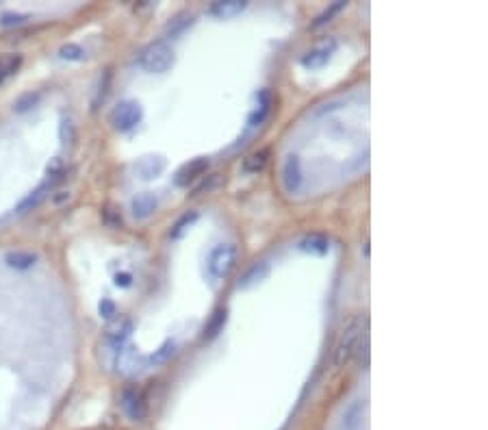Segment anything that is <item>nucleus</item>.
I'll use <instances>...</instances> for the list:
<instances>
[{
  "label": "nucleus",
  "instance_id": "1",
  "mask_svg": "<svg viewBox=\"0 0 488 430\" xmlns=\"http://www.w3.org/2000/svg\"><path fill=\"white\" fill-rule=\"evenodd\" d=\"M361 337H363V320L356 318V320H351L343 328V332H341V337L336 341L334 359H332L334 361V367H345L351 361V357L356 355V350H359Z\"/></svg>",
  "mask_w": 488,
  "mask_h": 430
},
{
  "label": "nucleus",
  "instance_id": "2",
  "mask_svg": "<svg viewBox=\"0 0 488 430\" xmlns=\"http://www.w3.org/2000/svg\"><path fill=\"white\" fill-rule=\"evenodd\" d=\"M176 57L171 46H167L165 41H152L150 46L144 48V53L139 55V63L146 72L150 74H163L174 65Z\"/></svg>",
  "mask_w": 488,
  "mask_h": 430
},
{
  "label": "nucleus",
  "instance_id": "3",
  "mask_svg": "<svg viewBox=\"0 0 488 430\" xmlns=\"http://www.w3.org/2000/svg\"><path fill=\"white\" fill-rule=\"evenodd\" d=\"M237 256H239L237 246H233V243H221V246H217V248L211 252V256H208V274H211L215 280L226 278V276L235 270V266H237Z\"/></svg>",
  "mask_w": 488,
  "mask_h": 430
},
{
  "label": "nucleus",
  "instance_id": "4",
  "mask_svg": "<svg viewBox=\"0 0 488 430\" xmlns=\"http://www.w3.org/2000/svg\"><path fill=\"white\" fill-rule=\"evenodd\" d=\"M142 115H144V111H142V105H139V103H135V100H124V103H120V105L113 109V113H111V124H113L115 131L126 133V131H130V128H135V126L142 122Z\"/></svg>",
  "mask_w": 488,
  "mask_h": 430
},
{
  "label": "nucleus",
  "instance_id": "5",
  "mask_svg": "<svg viewBox=\"0 0 488 430\" xmlns=\"http://www.w3.org/2000/svg\"><path fill=\"white\" fill-rule=\"evenodd\" d=\"M336 39L334 37H326L322 44H317L315 48H310L304 57H302V65L304 68H310V70H315V68H322L330 61V57L334 55L336 51Z\"/></svg>",
  "mask_w": 488,
  "mask_h": 430
},
{
  "label": "nucleus",
  "instance_id": "6",
  "mask_svg": "<svg viewBox=\"0 0 488 430\" xmlns=\"http://www.w3.org/2000/svg\"><path fill=\"white\" fill-rule=\"evenodd\" d=\"M132 332V322L128 318H122L117 322H113L107 330H105V346L111 348L113 352H120L124 348L126 339Z\"/></svg>",
  "mask_w": 488,
  "mask_h": 430
},
{
  "label": "nucleus",
  "instance_id": "7",
  "mask_svg": "<svg viewBox=\"0 0 488 430\" xmlns=\"http://www.w3.org/2000/svg\"><path fill=\"white\" fill-rule=\"evenodd\" d=\"M208 159H204V157H198V159H193V161H189L187 165H183L179 172H176V185L179 187H189L191 183H196L198 179H202L204 174H206V169H208Z\"/></svg>",
  "mask_w": 488,
  "mask_h": 430
},
{
  "label": "nucleus",
  "instance_id": "8",
  "mask_svg": "<svg viewBox=\"0 0 488 430\" xmlns=\"http://www.w3.org/2000/svg\"><path fill=\"white\" fill-rule=\"evenodd\" d=\"M304 181V172H302V163L295 154L287 157L285 165H282V185L289 194H295L302 187Z\"/></svg>",
  "mask_w": 488,
  "mask_h": 430
},
{
  "label": "nucleus",
  "instance_id": "9",
  "mask_svg": "<svg viewBox=\"0 0 488 430\" xmlns=\"http://www.w3.org/2000/svg\"><path fill=\"white\" fill-rule=\"evenodd\" d=\"M135 169H137V174H139V179H144V181H152V179H157L161 172L165 169V159L163 157H146V159H142L137 165H135Z\"/></svg>",
  "mask_w": 488,
  "mask_h": 430
},
{
  "label": "nucleus",
  "instance_id": "10",
  "mask_svg": "<svg viewBox=\"0 0 488 430\" xmlns=\"http://www.w3.org/2000/svg\"><path fill=\"white\" fill-rule=\"evenodd\" d=\"M130 209H132V215H135L137 220L150 218V215L154 213V209H157V198H154L150 192H144V194H139V196L132 198Z\"/></svg>",
  "mask_w": 488,
  "mask_h": 430
},
{
  "label": "nucleus",
  "instance_id": "11",
  "mask_svg": "<svg viewBox=\"0 0 488 430\" xmlns=\"http://www.w3.org/2000/svg\"><path fill=\"white\" fill-rule=\"evenodd\" d=\"M124 409L128 411V415L132 419H144L146 415V402H144V396L135 389H126L124 392Z\"/></svg>",
  "mask_w": 488,
  "mask_h": 430
},
{
  "label": "nucleus",
  "instance_id": "12",
  "mask_svg": "<svg viewBox=\"0 0 488 430\" xmlns=\"http://www.w3.org/2000/svg\"><path fill=\"white\" fill-rule=\"evenodd\" d=\"M248 7L245 0H221V3H215L211 7V14L219 20H226V18H235L237 14H241Z\"/></svg>",
  "mask_w": 488,
  "mask_h": 430
},
{
  "label": "nucleus",
  "instance_id": "13",
  "mask_svg": "<svg viewBox=\"0 0 488 430\" xmlns=\"http://www.w3.org/2000/svg\"><path fill=\"white\" fill-rule=\"evenodd\" d=\"M299 250L310 254H326L330 250V239L322 233H310L299 241Z\"/></svg>",
  "mask_w": 488,
  "mask_h": 430
},
{
  "label": "nucleus",
  "instance_id": "14",
  "mask_svg": "<svg viewBox=\"0 0 488 430\" xmlns=\"http://www.w3.org/2000/svg\"><path fill=\"white\" fill-rule=\"evenodd\" d=\"M5 263L14 270H31L37 263V254L26 252V250H14V252H7Z\"/></svg>",
  "mask_w": 488,
  "mask_h": 430
},
{
  "label": "nucleus",
  "instance_id": "15",
  "mask_svg": "<svg viewBox=\"0 0 488 430\" xmlns=\"http://www.w3.org/2000/svg\"><path fill=\"white\" fill-rule=\"evenodd\" d=\"M267 276H270V263H267V261H258V263H254V266L243 274V278L239 280V287L248 289V287H252V285L265 280Z\"/></svg>",
  "mask_w": 488,
  "mask_h": 430
},
{
  "label": "nucleus",
  "instance_id": "16",
  "mask_svg": "<svg viewBox=\"0 0 488 430\" xmlns=\"http://www.w3.org/2000/svg\"><path fill=\"white\" fill-rule=\"evenodd\" d=\"M226 320H228V311H226V309H217V311L213 313V318L208 320V324L204 326V335H202V339H206V341L215 339L221 330H224Z\"/></svg>",
  "mask_w": 488,
  "mask_h": 430
},
{
  "label": "nucleus",
  "instance_id": "17",
  "mask_svg": "<svg viewBox=\"0 0 488 430\" xmlns=\"http://www.w3.org/2000/svg\"><path fill=\"white\" fill-rule=\"evenodd\" d=\"M272 94L267 92V90H265V92H260L258 94V109L254 111V115L250 117V122L256 126V124H260L265 117H267V113H270V109H272Z\"/></svg>",
  "mask_w": 488,
  "mask_h": 430
},
{
  "label": "nucleus",
  "instance_id": "18",
  "mask_svg": "<svg viewBox=\"0 0 488 430\" xmlns=\"http://www.w3.org/2000/svg\"><path fill=\"white\" fill-rule=\"evenodd\" d=\"M48 187H53L51 183H46V185H41L39 189H35L33 194H28L22 202H20V206H18V213H28L31 209H35L41 200H43V196H46V192H48Z\"/></svg>",
  "mask_w": 488,
  "mask_h": 430
},
{
  "label": "nucleus",
  "instance_id": "19",
  "mask_svg": "<svg viewBox=\"0 0 488 430\" xmlns=\"http://www.w3.org/2000/svg\"><path fill=\"white\" fill-rule=\"evenodd\" d=\"M196 220H198V211H189V213H185L183 218L171 226L169 237H171V239H179V237H183Z\"/></svg>",
  "mask_w": 488,
  "mask_h": 430
},
{
  "label": "nucleus",
  "instance_id": "20",
  "mask_svg": "<svg viewBox=\"0 0 488 430\" xmlns=\"http://www.w3.org/2000/svg\"><path fill=\"white\" fill-rule=\"evenodd\" d=\"M22 65V55H5L0 57V74H3L5 78H9L11 74H16Z\"/></svg>",
  "mask_w": 488,
  "mask_h": 430
},
{
  "label": "nucleus",
  "instance_id": "21",
  "mask_svg": "<svg viewBox=\"0 0 488 430\" xmlns=\"http://www.w3.org/2000/svg\"><path fill=\"white\" fill-rule=\"evenodd\" d=\"M267 157H270L267 150H258V152L250 154V157L243 161V169H245V172H260V169L265 167V163H267Z\"/></svg>",
  "mask_w": 488,
  "mask_h": 430
},
{
  "label": "nucleus",
  "instance_id": "22",
  "mask_svg": "<svg viewBox=\"0 0 488 430\" xmlns=\"http://www.w3.org/2000/svg\"><path fill=\"white\" fill-rule=\"evenodd\" d=\"M345 7H347L345 0H336V3H332V5H330V7H328V9H326V11H324L317 20H315V24H313V26H322V24L330 22V20H332L339 11H343Z\"/></svg>",
  "mask_w": 488,
  "mask_h": 430
},
{
  "label": "nucleus",
  "instance_id": "23",
  "mask_svg": "<svg viewBox=\"0 0 488 430\" xmlns=\"http://www.w3.org/2000/svg\"><path fill=\"white\" fill-rule=\"evenodd\" d=\"M59 57L65 61H80V59H85V51L78 44H65V46H61Z\"/></svg>",
  "mask_w": 488,
  "mask_h": 430
},
{
  "label": "nucleus",
  "instance_id": "24",
  "mask_svg": "<svg viewBox=\"0 0 488 430\" xmlns=\"http://www.w3.org/2000/svg\"><path fill=\"white\" fill-rule=\"evenodd\" d=\"M39 103V94H33V92H28V94H24V96H20L18 100H16V105H14V111H18V113H24V111H28L31 107H35Z\"/></svg>",
  "mask_w": 488,
  "mask_h": 430
},
{
  "label": "nucleus",
  "instance_id": "25",
  "mask_svg": "<svg viewBox=\"0 0 488 430\" xmlns=\"http://www.w3.org/2000/svg\"><path fill=\"white\" fill-rule=\"evenodd\" d=\"M102 220H105V224L111 226V229H120V226H122V215H120L115 209H111V206L102 211Z\"/></svg>",
  "mask_w": 488,
  "mask_h": 430
},
{
  "label": "nucleus",
  "instance_id": "26",
  "mask_svg": "<svg viewBox=\"0 0 488 430\" xmlns=\"http://www.w3.org/2000/svg\"><path fill=\"white\" fill-rule=\"evenodd\" d=\"M171 352H174V343H171V341H167V343H163V348H161L157 355H152V357H150V361H152L154 365H157V363H163V361H165Z\"/></svg>",
  "mask_w": 488,
  "mask_h": 430
},
{
  "label": "nucleus",
  "instance_id": "27",
  "mask_svg": "<svg viewBox=\"0 0 488 430\" xmlns=\"http://www.w3.org/2000/svg\"><path fill=\"white\" fill-rule=\"evenodd\" d=\"M28 18L26 16H20V14H5L3 18H0V24L5 26H16V24H24Z\"/></svg>",
  "mask_w": 488,
  "mask_h": 430
},
{
  "label": "nucleus",
  "instance_id": "28",
  "mask_svg": "<svg viewBox=\"0 0 488 430\" xmlns=\"http://www.w3.org/2000/svg\"><path fill=\"white\" fill-rule=\"evenodd\" d=\"M98 309H100V315H102L105 320H111V318L115 315V305L111 303V300H107V298L102 300Z\"/></svg>",
  "mask_w": 488,
  "mask_h": 430
},
{
  "label": "nucleus",
  "instance_id": "29",
  "mask_svg": "<svg viewBox=\"0 0 488 430\" xmlns=\"http://www.w3.org/2000/svg\"><path fill=\"white\" fill-rule=\"evenodd\" d=\"M217 181H219V174H213V177H208V183L204 181L196 192H193V196H200V194H204V192H211L215 185H217Z\"/></svg>",
  "mask_w": 488,
  "mask_h": 430
},
{
  "label": "nucleus",
  "instance_id": "30",
  "mask_svg": "<svg viewBox=\"0 0 488 430\" xmlns=\"http://www.w3.org/2000/svg\"><path fill=\"white\" fill-rule=\"evenodd\" d=\"M72 135H74V131H72V122L65 120V122L61 124V140H63V142H70Z\"/></svg>",
  "mask_w": 488,
  "mask_h": 430
},
{
  "label": "nucleus",
  "instance_id": "31",
  "mask_svg": "<svg viewBox=\"0 0 488 430\" xmlns=\"http://www.w3.org/2000/svg\"><path fill=\"white\" fill-rule=\"evenodd\" d=\"M130 283H132V276L126 274V272L115 276V285H117V287H130Z\"/></svg>",
  "mask_w": 488,
  "mask_h": 430
},
{
  "label": "nucleus",
  "instance_id": "32",
  "mask_svg": "<svg viewBox=\"0 0 488 430\" xmlns=\"http://www.w3.org/2000/svg\"><path fill=\"white\" fill-rule=\"evenodd\" d=\"M3 83H5V76H3V74H0V85H3Z\"/></svg>",
  "mask_w": 488,
  "mask_h": 430
}]
</instances>
